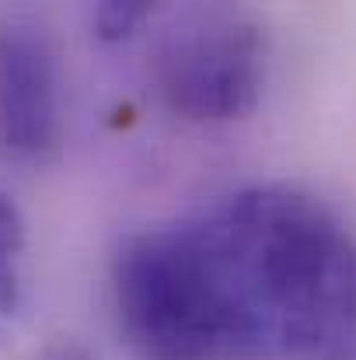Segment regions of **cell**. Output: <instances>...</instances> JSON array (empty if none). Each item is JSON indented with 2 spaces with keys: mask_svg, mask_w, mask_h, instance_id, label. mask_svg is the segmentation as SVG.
Wrapping results in <instances>:
<instances>
[{
  "mask_svg": "<svg viewBox=\"0 0 356 360\" xmlns=\"http://www.w3.org/2000/svg\"><path fill=\"white\" fill-rule=\"evenodd\" d=\"M171 235L206 360H356V235L322 196L248 186Z\"/></svg>",
  "mask_w": 356,
  "mask_h": 360,
  "instance_id": "cell-1",
  "label": "cell"
},
{
  "mask_svg": "<svg viewBox=\"0 0 356 360\" xmlns=\"http://www.w3.org/2000/svg\"><path fill=\"white\" fill-rule=\"evenodd\" d=\"M0 150L28 168L63 154V77L46 28L7 21L0 28Z\"/></svg>",
  "mask_w": 356,
  "mask_h": 360,
  "instance_id": "cell-3",
  "label": "cell"
},
{
  "mask_svg": "<svg viewBox=\"0 0 356 360\" xmlns=\"http://www.w3.org/2000/svg\"><path fill=\"white\" fill-rule=\"evenodd\" d=\"M25 248L28 231L18 203L0 189V319L14 315L25 294Z\"/></svg>",
  "mask_w": 356,
  "mask_h": 360,
  "instance_id": "cell-4",
  "label": "cell"
},
{
  "mask_svg": "<svg viewBox=\"0 0 356 360\" xmlns=\"http://www.w3.org/2000/svg\"><path fill=\"white\" fill-rule=\"evenodd\" d=\"M35 360H95L91 357V350L81 343V340H70V336H60V340H53V343H46Z\"/></svg>",
  "mask_w": 356,
  "mask_h": 360,
  "instance_id": "cell-6",
  "label": "cell"
},
{
  "mask_svg": "<svg viewBox=\"0 0 356 360\" xmlns=\"http://www.w3.org/2000/svg\"><path fill=\"white\" fill-rule=\"evenodd\" d=\"M157 14L154 4H140V0H109L98 4L91 11V28L102 42H126L133 39L143 25H150Z\"/></svg>",
  "mask_w": 356,
  "mask_h": 360,
  "instance_id": "cell-5",
  "label": "cell"
},
{
  "mask_svg": "<svg viewBox=\"0 0 356 360\" xmlns=\"http://www.w3.org/2000/svg\"><path fill=\"white\" fill-rule=\"evenodd\" d=\"M265 32L235 7H192L161 28L150 49V84L185 122L248 120L265 91Z\"/></svg>",
  "mask_w": 356,
  "mask_h": 360,
  "instance_id": "cell-2",
  "label": "cell"
}]
</instances>
